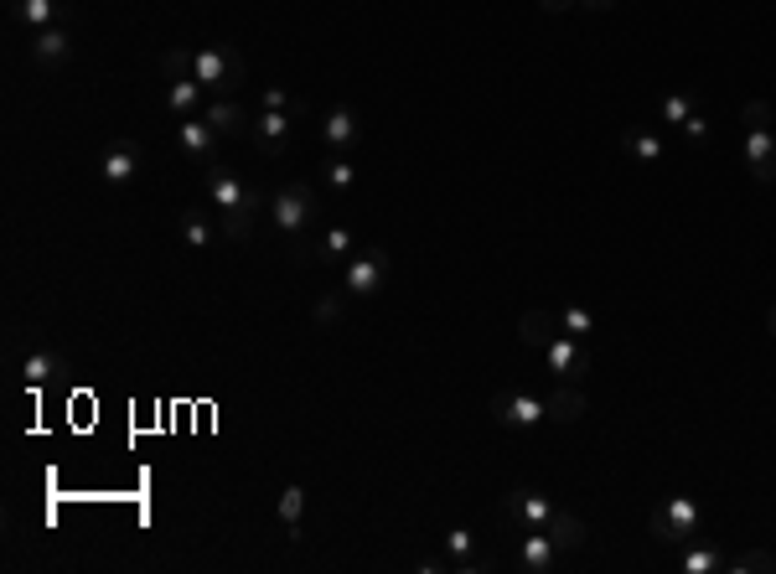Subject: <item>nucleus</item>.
Wrapping results in <instances>:
<instances>
[{"mask_svg": "<svg viewBox=\"0 0 776 574\" xmlns=\"http://www.w3.org/2000/svg\"><path fill=\"white\" fill-rule=\"evenodd\" d=\"M745 119V166H751V176L761 181V187H771L776 181V130H771V104L766 99H751L740 109Z\"/></svg>", "mask_w": 776, "mask_h": 574, "instance_id": "3", "label": "nucleus"}, {"mask_svg": "<svg viewBox=\"0 0 776 574\" xmlns=\"http://www.w3.org/2000/svg\"><path fill=\"white\" fill-rule=\"evenodd\" d=\"M689 114H694V99L689 94H668L663 99V125H678L683 130V119H689Z\"/></svg>", "mask_w": 776, "mask_h": 574, "instance_id": "32", "label": "nucleus"}, {"mask_svg": "<svg viewBox=\"0 0 776 574\" xmlns=\"http://www.w3.org/2000/svg\"><path fill=\"white\" fill-rule=\"evenodd\" d=\"M202 187H207V202H213L218 213H233V207H254V213H259V192L244 187V181H238V171H233L228 161H213V166H207Z\"/></svg>", "mask_w": 776, "mask_h": 574, "instance_id": "5", "label": "nucleus"}, {"mask_svg": "<svg viewBox=\"0 0 776 574\" xmlns=\"http://www.w3.org/2000/svg\"><path fill=\"white\" fill-rule=\"evenodd\" d=\"M202 119L213 125L223 140H233V135H249V125H254V114L244 109V99H213L202 109Z\"/></svg>", "mask_w": 776, "mask_h": 574, "instance_id": "14", "label": "nucleus"}, {"mask_svg": "<svg viewBox=\"0 0 776 574\" xmlns=\"http://www.w3.org/2000/svg\"><path fill=\"white\" fill-rule=\"evenodd\" d=\"M192 78L213 99H238V94H244L249 68H244V57H238L233 47H197L192 52Z\"/></svg>", "mask_w": 776, "mask_h": 574, "instance_id": "2", "label": "nucleus"}, {"mask_svg": "<svg viewBox=\"0 0 776 574\" xmlns=\"http://www.w3.org/2000/svg\"><path fill=\"white\" fill-rule=\"evenodd\" d=\"M539 6H544L549 16H559V11H570V6H580V0H539Z\"/></svg>", "mask_w": 776, "mask_h": 574, "instance_id": "38", "label": "nucleus"}, {"mask_svg": "<svg viewBox=\"0 0 776 574\" xmlns=\"http://www.w3.org/2000/svg\"><path fill=\"white\" fill-rule=\"evenodd\" d=\"M223 238L249 244V238H254V207H233V213H223Z\"/></svg>", "mask_w": 776, "mask_h": 574, "instance_id": "29", "label": "nucleus"}, {"mask_svg": "<svg viewBox=\"0 0 776 574\" xmlns=\"http://www.w3.org/2000/svg\"><path fill=\"white\" fill-rule=\"evenodd\" d=\"M270 218H275V228L290 238V244L301 249V259H306V249H316L311 233L321 223V197H316L311 181H290V187H280L270 197Z\"/></svg>", "mask_w": 776, "mask_h": 574, "instance_id": "1", "label": "nucleus"}, {"mask_svg": "<svg viewBox=\"0 0 776 574\" xmlns=\"http://www.w3.org/2000/svg\"><path fill=\"white\" fill-rule=\"evenodd\" d=\"M626 150H632L637 161H658L663 156V135L658 130H632V135H626Z\"/></svg>", "mask_w": 776, "mask_h": 574, "instance_id": "30", "label": "nucleus"}, {"mask_svg": "<svg viewBox=\"0 0 776 574\" xmlns=\"http://www.w3.org/2000/svg\"><path fill=\"white\" fill-rule=\"evenodd\" d=\"M140 166H145V150L135 145V140H109V150H104V166H99V176H104V187H130V181L140 176Z\"/></svg>", "mask_w": 776, "mask_h": 574, "instance_id": "9", "label": "nucleus"}, {"mask_svg": "<svg viewBox=\"0 0 776 574\" xmlns=\"http://www.w3.org/2000/svg\"><path fill=\"white\" fill-rule=\"evenodd\" d=\"M161 73H166V78H187V73H192V52H182V47L161 52Z\"/></svg>", "mask_w": 776, "mask_h": 574, "instance_id": "33", "label": "nucleus"}, {"mask_svg": "<svg viewBox=\"0 0 776 574\" xmlns=\"http://www.w3.org/2000/svg\"><path fill=\"white\" fill-rule=\"evenodd\" d=\"M699 523H704V512L694 497H663V507H652V518H647L652 538H663V543H694Z\"/></svg>", "mask_w": 776, "mask_h": 574, "instance_id": "4", "label": "nucleus"}, {"mask_svg": "<svg viewBox=\"0 0 776 574\" xmlns=\"http://www.w3.org/2000/svg\"><path fill=\"white\" fill-rule=\"evenodd\" d=\"M766 326H771V337H776V306H771V311H766Z\"/></svg>", "mask_w": 776, "mask_h": 574, "instance_id": "40", "label": "nucleus"}, {"mask_svg": "<svg viewBox=\"0 0 776 574\" xmlns=\"http://www.w3.org/2000/svg\"><path fill=\"white\" fill-rule=\"evenodd\" d=\"M518 337H523V347H528L533 357L544 362L549 342L559 337V316H549V311H539V306H533V311H523V316H518Z\"/></svg>", "mask_w": 776, "mask_h": 574, "instance_id": "15", "label": "nucleus"}, {"mask_svg": "<svg viewBox=\"0 0 776 574\" xmlns=\"http://www.w3.org/2000/svg\"><path fill=\"white\" fill-rule=\"evenodd\" d=\"M202 94L207 88L187 73V78H166V114L171 119H192L197 114V104H202Z\"/></svg>", "mask_w": 776, "mask_h": 574, "instance_id": "18", "label": "nucleus"}, {"mask_svg": "<svg viewBox=\"0 0 776 574\" xmlns=\"http://www.w3.org/2000/svg\"><path fill=\"white\" fill-rule=\"evenodd\" d=\"M301 518H306V487H290L280 492V523H285V533H290V543H306V528H301Z\"/></svg>", "mask_w": 776, "mask_h": 574, "instance_id": "22", "label": "nucleus"}, {"mask_svg": "<svg viewBox=\"0 0 776 574\" xmlns=\"http://www.w3.org/2000/svg\"><path fill=\"white\" fill-rule=\"evenodd\" d=\"M492 414L502 419L507 430H533L544 419V399H533V394H497Z\"/></svg>", "mask_w": 776, "mask_h": 574, "instance_id": "13", "label": "nucleus"}, {"mask_svg": "<svg viewBox=\"0 0 776 574\" xmlns=\"http://www.w3.org/2000/svg\"><path fill=\"white\" fill-rule=\"evenodd\" d=\"M259 109H295V114H301V104H290L285 88H264V94H259Z\"/></svg>", "mask_w": 776, "mask_h": 574, "instance_id": "36", "label": "nucleus"}, {"mask_svg": "<svg viewBox=\"0 0 776 574\" xmlns=\"http://www.w3.org/2000/svg\"><path fill=\"white\" fill-rule=\"evenodd\" d=\"M21 373H26V383H32V388H47V383H57V378L68 373V362L57 357V352H26Z\"/></svg>", "mask_w": 776, "mask_h": 574, "instance_id": "21", "label": "nucleus"}, {"mask_svg": "<svg viewBox=\"0 0 776 574\" xmlns=\"http://www.w3.org/2000/svg\"><path fill=\"white\" fill-rule=\"evenodd\" d=\"M585 409H590V404H585V394H580L575 383H559L554 394L544 399V419H554V425H575Z\"/></svg>", "mask_w": 776, "mask_h": 574, "instance_id": "19", "label": "nucleus"}, {"mask_svg": "<svg viewBox=\"0 0 776 574\" xmlns=\"http://www.w3.org/2000/svg\"><path fill=\"white\" fill-rule=\"evenodd\" d=\"M725 559L730 554H720V549H709V543H683V569L689 574H725Z\"/></svg>", "mask_w": 776, "mask_h": 574, "instance_id": "24", "label": "nucleus"}, {"mask_svg": "<svg viewBox=\"0 0 776 574\" xmlns=\"http://www.w3.org/2000/svg\"><path fill=\"white\" fill-rule=\"evenodd\" d=\"M725 574H776V554L766 549H740L725 559Z\"/></svg>", "mask_w": 776, "mask_h": 574, "instance_id": "26", "label": "nucleus"}, {"mask_svg": "<svg viewBox=\"0 0 776 574\" xmlns=\"http://www.w3.org/2000/svg\"><path fill=\"white\" fill-rule=\"evenodd\" d=\"M445 549H451V564H456V559H466V554L476 549V538H471L466 528H451V538H445Z\"/></svg>", "mask_w": 776, "mask_h": 574, "instance_id": "35", "label": "nucleus"}, {"mask_svg": "<svg viewBox=\"0 0 776 574\" xmlns=\"http://www.w3.org/2000/svg\"><path fill=\"white\" fill-rule=\"evenodd\" d=\"M388 254L383 249H363V254H352L347 259V275H342V285L352 290V295H378L383 285H388Z\"/></svg>", "mask_w": 776, "mask_h": 574, "instance_id": "7", "label": "nucleus"}, {"mask_svg": "<svg viewBox=\"0 0 776 574\" xmlns=\"http://www.w3.org/2000/svg\"><path fill=\"white\" fill-rule=\"evenodd\" d=\"M182 238H187L192 249H207V244H213V223H207L202 207H187V213H182Z\"/></svg>", "mask_w": 776, "mask_h": 574, "instance_id": "28", "label": "nucleus"}, {"mask_svg": "<svg viewBox=\"0 0 776 574\" xmlns=\"http://www.w3.org/2000/svg\"><path fill=\"white\" fill-rule=\"evenodd\" d=\"M585 11H616V0H580Z\"/></svg>", "mask_w": 776, "mask_h": 574, "instance_id": "39", "label": "nucleus"}, {"mask_svg": "<svg viewBox=\"0 0 776 574\" xmlns=\"http://www.w3.org/2000/svg\"><path fill=\"white\" fill-rule=\"evenodd\" d=\"M352 176H357L352 171V156H342V150L321 166V181H326V192H332V197H347L352 192Z\"/></svg>", "mask_w": 776, "mask_h": 574, "instance_id": "27", "label": "nucleus"}, {"mask_svg": "<svg viewBox=\"0 0 776 574\" xmlns=\"http://www.w3.org/2000/svg\"><path fill=\"white\" fill-rule=\"evenodd\" d=\"M11 16L21 26H32V32H42V26L57 21V0H11Z\"/></svg>", "mask_w": 776, "mask_h": 574, "instance_id": "25", "label": "nucleus"}, {"mask_svg": "<svg viewBox=\"0 0 776 574\" xmlns=\"http://www.w3.org/2000/svg\"><path fill=\"white\" fill-rule=\"evenodd\" d=\"M249 140H254L270 161L285 156V145H290V119H285V109H259L254 125H249Z\"/></svg>", "mask_w": 776, "mask_h": 574, "instance_id": "12", "label": "nucleus"}, {"mask_svg": "<svg viewBox=\"0 0 776 574\" xmlns=\"http://www.w3.org/2000/svg\"><path fill=\"white\" fill-rule=\"evenodd\" d=\"M311 321H316V326H337V321H342V300H337V295H321L316 306H311Z\"/></svg>", "mask_w": 776, "mask_h": 574, "instance_id": "34", "label": "nucleus"}, {"mask_svg": "<svg viewBox=\"0 0 776 574\" xmlns=\"http://www.w3.org/2000/svg\"><path fill=\"white\" fill-rule=\"evenodd\" d=\"M502 512H507V523H513V528L528 533V528H544V523L554 518V502L539 497V492H523V487H518V492L502 497Z\"/></svg>", "mask_w": 776, "mask_h": 574, "instance_id": "10", "label": "nucleus"}, {"mask_svg": "<svg viewBox=\"0 0 776 574\" xmlns=\"http://www.w3.org/2000/svg\"><path fill=\"white\" fill-rule=\"evenodd\" d=\"M544 368L559 378V383H580L585 373H590V352L580 347V337H559L549 342V352H544Z\"/></svg>", "mask_w": 776, "mask_h": 574, "instance_id": "8", "label": "nucleus"}, {"mask_svg": "<svg viewBox=\"0 0 776 574\" xmlns=\"http://www.w3.org/2000/svg\"><path fill=\"white\" fill-rule=\"evenodd\" d=\"M559 331H570V337H590V331H595V316H590L585 306H564V311H559Z\"/></svg>", "mask_w": 776, "mask_h": 574, "instance_id": "31", "label": "nucleus"}, {"mask_svg": "<svg viewBox=\"0 0 776 574\" xmlns=\"http://www.w3.org/2000/svg\"><path fill=\"white\" fill-rule=\"evenodd\" d=\"M357 135H363V125H357V114H352L347 104H337V109L321 114V140L332 145V150H342V156L357 145Z\"/></svg>", "mask_w": 776, "mask_h": 574, "instance_id": "17", "label": "nucleus"}, {"mask_svg": "<svg viewBox=\"0 0 776 574\" xmlns=\"http://www.w3.org/2000/svg\"><path fill=\"white\" fill-rule=\"evenodd\" d=\"M518 564L533 569V574H554L559 569V543L544 528H528L523 533V549H518Z\"/></svg>", "mask_w": 776, "mask_h": 574, "instance_id": "16", "label": "nucleus"}, {"mask_svg": "<svg viewBox=\"0 0 776 574\" xmlns=\"http://www.w3.org/2000/svg\"><path fill=\"white\" fill-rule=\"evenodd\" d=\"M683 135H689V140H694V145H704V140H709V119H704V114H699V109H694V114H689V119H683Z\"/></svg>", "mask_w": 776, "mask_h": 574, "instance_id": "37", "label": "nucleus"}, {"mask_svg": "<svg viewBox=\"0 0 776 574\" xmlns=\"http://www.w3.org/2000/svg\"><path fill=\"white\" fill-rule=\"evenodd\" d=\"M32 63L47 68V73H63L73 63V37L63 32V26H42V32H32Z\"/></svg>", "mask_w": 776, "mask_h": 574, "instance_id": "11", "label": "nucleus"}, {"mask_svg": "<svg viewBox=\"0 0 776 574\" xmlns=\"http://www.w3.org/2000/svg\"><path fill=\"white\" fill-rule=\"evenodd\" d=\"M176 145L187 150V156L197 161V166H213V161H223V135L207 125L202 114H192V119H176Z\"/></svg>", "mask_w": 776, "mask_h": 574, "instance_id": "6", "label": "nucleus"}, {"mask_svg": "<svg viewBox=\"0 0 776 574\" xmlns=\"http://www.w3.org/2000/svg\"><path fill=\"white\" fill-rule=\"evenodd\" d=\"M316 254H321V264H347L352 259V228L347 223H332V228L316 238Z\"/></svg>", "mask_w": 776, "mask_h": 574, "instance_id": "23", "label": "nucleus"}, {"mask_svg": "<svg viewBox=\"0 0 776 574\" xmlns=\"http://www.w3.org/2000/svg\"><path fill=\"white\" fill-rule=\"evenodd\" d=\"M544 533L559 543V549H585V538H590L585 518H575V512H559V507H554V518L544 523Z\"/></svg>", "mask_w": 776, "mask_h": 574, "instance_id": "20", "label": "nucleus"}]
</instances>
